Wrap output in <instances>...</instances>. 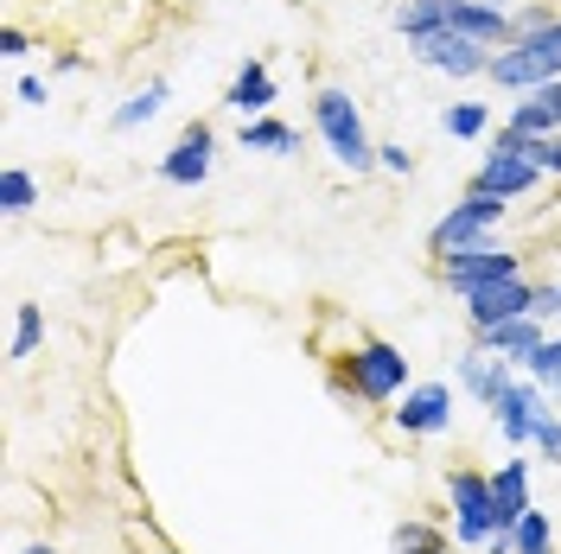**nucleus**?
<instances>
[{
	"mask_svg": "<svg viewBox=\"0 0 561 554\" xmlns=\"http://www.w3.org/2000/svg\"><path fill=\"white\" fill-rule=\"evenodd\" d=\"M332 389L370 402V408H383V402H396V395H409V357L389 345V338H357V345L339 357Z\"/></svg>",
	"mask_w": 561,
	"mask_h": 554,
	"instance_id": "1",
	"label": "nucleus"
},
{
	"mask_svg": "<svg viewBox=\"0 0 561 554\" xmlns=\"http://www.w3.org/2000/svg\"><path fill=\"white\" fill-rule=\"evenodd\" d=\"M313 128L345 173H377V140L364 128V108L351 103L345 90H319L313 96Z\"/></svg>",
	"mask_w": 561,
	"mask_h": 554,
	"instance_id": "2",
	"label": "nucleus"
},
{
	"mask_svg": "<svg viewBox=\"0 0 561 554\" xmlns=\"http://www.w3.org/2000/svg\"><path fill=\"white\" fill-rule=\"evenodd\" d=\"M485 77L504 90V96H524V90L556 83V77H561V20H556V26H542V33L517 38V45H504V51H491Z\"/></svg>",
	"mask_w": 561,
	"mask_h": 554,
	"instance_id": "3",
	"label": "nucleus"
},
{
	"mask_svg": "<svg viewBox=\"0 0 561 554\" xmlns=\"http://www.w3.org/2000/svg\"><path fill=\"white\" fill-rule=\"evenodd\" d=\"M511 217V198H491V192H466L454 210H440L427 223V255H454V249H472V243H491V230Z\"/></svg>",
	"mask_w": 561,
	"mask_h": 554,
	"instance_id": "4",
	"label": "nucleus"
},
{
	"mask_svg": "<svg viewBox=\"0 0 561 554\" xmlns=\"http://www.w3.org/2000/svg\"><path fill=\"white\" fill-rule=\"evenodd\" d=\"M447 497H454V542L459 549H485L491 535H497L491 472H479V465H454V472H447Z\"/></svg>",
	"mask_w": 561,
	"mask_h": 554,
	"instance_id": "5",
	"label": "nucleus"
},
{
	"mask_svg": "<svg viewBox=\"0 0 561 554\" xmlns=\"http://www.w3.org/2000/svg\"><path fill=\"white\" fill-rule=\"evenodd\" d=\"M524 275V255H511V249L497 243H472V249H454V255H440L434 262V280L447 287V293H472V287H485V280H511Z\"/></svg>",
	"mask_w": 561,
	"mask_h": 554,
	"instance_id": "6",
	"label": "nucleus"
},
{
	"mask_svg": "<svg viewBox=\"0 0 561 554\" xmlns=\"http://www.w3.org/2000/svg\"><path fill=\"white\" fill-rule=\"evenodd\" d=\"M409 58H415L421 70H440V77L466 83V77H485L491 70V45L454 33V26H440V33H427V38H409Z\"/></svg>",
	"mask_w": 561,
	"mask_h": 554,
	"instance_id": "7",
	"label": "nucleus"
},
{
	"mask_svg": "<svg viewBox=\"0 0 561 554\" xmlns=\"http://www.w3.org/2000/svg\"><path fill=\"white\" fill-rule=\"evenodd\" d=\"M210 166H217V128L210 122H185L179 140L167 147V160H160V178L179 185V192H198L210 178Z\"/></svg>",
	"mask_w": 561,
	"mask_h": 554,
	"instance_id": "8",
	"label": "nucleus"
},
{
	"mask_svg": "<svg viewBox=\"0 0 561 554\" xmlns=\"http://www.w3.org/2000/svg\"><path fill=\"white\" fill-rule=\"evenodd\" d=\"M524 312H536V280H529V275L485 280V287H472V293H466V325H472V332H491V325L524 319Z\"/></svg>",
	"mask_w": 561,
	"mask_h": 554,
	"instance_id": "9",
	"label": "nucleus"
},
{
	"mask_svg": "<svg viewBox=\"0 0 561 554\" xmlns=\"http://www.w3.org/2000/svg\"><path fill=\"white\" fill-rule=\"evenodd\" d=\"M542 178H549V173H542V166H536L529 153L491 147L485 160H479V173H472V185H466V192H491V198H511V205H517V198H529V192H536Z\"/></svg>",
	"mask_w": 561,
	"mask_h": 554,
	"instance_id": "10",
	"label": "nucleus"
},
{
	"mask_svg": "<svg viewBox=\"0 0 561 554\" xmlns=\"http://www.w3.org/2000/svg\"><path fill=\"white\" fill-rule=\"evenodd\" d=\"M389 427L396 434H447L454 427V382H415L409 395H402V408H389Z\"/></svg>",
	"mask_w": 561,
	"mask_h": 554,
	"instance_id": "11",
	"label": "nucleus"
},
{
	"mask_svg": "<svg viewBox=\"0 0 561 554\" xmlns=\"http://www.w3.org/2000/svg\"><path fill=\"white\" fill-rule=\"evenodd\" d=\"M542 408H549V389H542V382H529V377H517L497 402H491V427L504 434V447H529Z\"/></svg>",
	"mask_w": 561,
	"mask_h": 554,
	"instance_id": "12",
	"label": "nucleus"
},
{
	"mask_svg": "<svg viewBox=\"0 0 561 554\" xmlns=\"http://www.w3.org/2000/svg\"><path fill=\"white\" fill-rule=\"evenodd\" d=\"M447 26L466 38H479L491 51H504V45H517V13L511 7H485V0H454L447 7Z\"/></svg>",
	"mask_w": 561,
	"mask_h": 554,
	"instance_id": "13",
	"label": "nucleus"
},
{
	"mask_svg": "<svg viewBox=\"0 0 561 554\" xmlns=\"http://www.w3.org/2000/svg\"><path fill=\"white\" fill-rule=\"evenodd\" d=\"M275 70H268V58H243L237 65V77H230V90H224V108L230 115H243V122H255V115H268L275 108Z\"/></svg>",
	"mask_w": 561,
	"mask_h": 554,
	"instance_id": "14",
	"label": "nucleus"
},
{
	"mask_svg": "<svg viewBox=\"0 0 561 554\" xmlns=\"http://www.w3.org/2000/svg\"><path fill=\"white\" fill-rule=\"evenodd\" d=\"M542 338H549V325H542L536 312H524V319H504V325H491V332H472V345H485L491 357H504V363H517V370H524L529 357L542 350Z\"/></svg>",
	"mask_w": 561,
	"mask_h": 554,
	"instance_id": "15",
	"label": "nucleus"
},
{
	"mask_svg": "<svg viewBox=\"0 0 561 554\" xmlns=\"http://www.w3.org/2000/svg\"><path fill=\"white\" fill-rule=\"evenodd\" d=\"M517 382V363H504V357H491L485 345H466V357H459V389L479 402V408H491L504 389Z\"/></svg>",
	"mask_w": 561,
	"mask_h": 554,
	"instance_id": "16",
	"label": "nucleus"
},
{
	"mask_svg": "<svg viewBox=\"0 0 561 554\" xmlns=\"http://www.w3.org/2000/svg\"><path fill=\"white\" fill-rule=\"evenodd\" d=\"M504 128L536 135V140L561 135V77H556V83H542V90H524V96L511 103V115H504Z\"/></svg>",
	"mask_w": 561,
	"mask_h": 554,
	"instance_id": "17",
	"label": "nucleus"
},
{
	"mask_svg": "<svg viewBox=\"0 0 561 554\" xmlns=\"http://www.w3.org/2000/svg\"><path fill=\"white\" fill-rule=\"evenodd\" d=\"M491 497H497V535H511L529 510V465L524 459H504V465L491 472Z\"/></svg>",
	"mask_w": 561,
	"mask_h": 554,
	"instance_id": "18",
	"label": "nucleus"
},
{
	"mask_svg": "<svg viewBox=\"0 0 561 554\" xmlns=\"http://www.w3.org/2000/svg\"><path fill=\"white\" fill-rule=\"evenodd\" d=\"M237 147H243V153H268V160H287V153H300V128H287V122H275V115H255V122H243Z\"/></svg>",
	"mask_w": 561,
	"mask_h": 554,
	"instance_id": "19",
	"label": "nucleus"
},
{
	"mask_svg": "<svg viewBox=\"0 0 561 554\" xmlns=\"http://www.w3.org/2000/svg\"><path fill=\"white\" fill-rule=\"evenodd\" d=\"M167 96H173V83H167V77L140 83L135 96H128V103H122L115 115H108V128H115V135H135V128H147V122H153V115L167 108Z\"/></svg>",
	"mask_w": 561,
	"mask_h": 554,
	"instance_id": "20",
	"label": "nucleus"
},
{
	"mask_svg": "<svg viewBox=\"0 0 561 554\" xmlns=\"http://www.w3.org/2000/svg\"><path fill=\"white\" fill-rule=\"evenodd\" d=\"M447 7H454V0H402V7H396V33H402V45L440 33V26H447Z\"/></svg>",
	"mask_w": 561,
	"mask_h": 554,
	"instance_id": "21",
	"label": "nucleus"
},
{
	"mask_svg": "<svg viewBox=\"0 0 561 554\" xmlns=\"http://www.w3.org/2000/svg\"><path fill=\"white\" fill-rule=\"evenodd\" d=\"M389 549L396 554H447L454 549V535H447V529H434V522H396V529H389Z\"/></svg>",
	"mask_w": 561,
	"mask_h": 554,
	"instance_id": "22",
	"label": "nucleus"
},
{
	"mask_svg": "<svg viewBox=\"0 0 561 554\" xmlns=\"http://www.w3.org/2000/svg\"><path fill=\"white\" fill-rule=\"evenodd\" d=\"M511 554H556V529H549V510L529 504L524 522L511 529Z\"/></svg>",
	"mask_w": 561,
	"mask_h": 554,
	"instance_id": "23",
	"label": "nucleus"
},
{
	"mask_svg": "<svg viewBox=\"0 0 561 554\" xmlns=\"http://www.w3.org/2000/svg\"><path fill=\"white\" fill-rule=\"evenodd\" d=\"M33 205H38V178L26 173V166H7V173H0V210H7V217H26Z\"/></svg>",
	"mask_w": 561,
	"mask_h": 554,
	"instance_id": "24",
	"label": "nucleus"
},
{
	"mask_svg": "<svg viewBox=\"0 0 561 554\" xmlns=\"http://www.w3.org/2000/svg\"><path fill=\"white\" fill-rule=\"evenodd\" d=\"M524 377L542 382V389H549V402H561V332H549V338H542V350L524 363Z\"/></svg>",
	"mask_w": 561,
	"mask_h": 554,
	"instance_id": "25",
	"label": "nucleus"
},
{
	"mask_svg": "<svg viewBox=\"0 0 561 554\" xmlns=\"http://www.w3.org/2000/svg\"><path fill=\"white\" fill-rule=\"evenodd\" d=\"M440 128H447L454 140H479L491 128V108L485 103H447L440 108Z\"/></svg>",
	"mask_w": 561,
	"mask_h": 554,
	"instance_id": "26",
	"label": "nucleus"
},
{
	"mask_svg": "<svg viewBox=\"0 0 561 554\" xmlns=\"http://www.w3.org/2000/svg\"><path fill=\"white\" fill-rule=\"evenodd\" d=\"M38 338H45V307H13V345H7V357H33Z\"/></svg>",
	"mask_w": 561,
	"mask_h": 554,
	"instance_id": "27",
	"label": "nucleus"
},
{
	"mask_svg": "<svg viewBox=\"0 0 561 554\" xmlns=\"http://www.w3.org/2000/svg\"><path fill=\"white\" fill-rule=\"evenodd\" d=\"M536 319L561 332V280H536Z\"/></svg>",
	"mask_w": 561,
	"mask_h": 554,
	"instance_id": "28",
	"label": "nucleus"
},
{
	"mask_svg": "<svg viewBox=\"0 0 561 554\" xmlns=\"http://www.w3.org/2000/svg\"><path fill=\"white\" fill-rule=\"evenodd\" d=\"M561 13L549 7V0H529V7H517V38H529V33H542V26H556Z\"/></svg>",
	"mask_w": 561,
	"mask_h": 554,
	"instance_id": "29",
	"label": "nucleus"
},
{
	"mask_svg": "<svg viewBox=\"0 0 561 554\" xmlns=\"http://www.w3.org/2000/svg\"><path fill=\"white\" fill-rule=\"evenodd\" d=\"M377 166H383L389 178H409L415 173V153H409L402 140H383V147H377Z\"/></svg>",
	"mask_w": 561,
	"mask_h": 554,
	"instance_id": "30",
	"label": "nucleus"
},
{
	"mask_svg": "<svg viewBox=\"0 0 561 554\" xmlns=\"http://www.w3.org/2000/svg\"><path fill=\"white\" fill-rule=\"evenodd\" d=\"M529 160H536V166H542V173H549V178L561 185V135H549V140L529 135Z\"/></svg>",
	"mask_w": 561,
	"mask_h": 554,
	"instance_id": "31",
	"label": "nucleus"
},
{
	"mask_svg": "<svg viewBox=\"0 0 561 554\" xmlns=\"http://www.w3.org/2000/svg\"><path fill=\"white\" fill-rule=\"evenodd\" d=\"M529 447H542L549 459H561V420L549 415V408H542V420H536V440H529Z\"/></svg>",
	"mask_w": 561,
	"mask_h": 554,
	"instance_id": "32",
	"label": "nucleus"
},
{
	"mask_svg": "<svg viewBox=\"0 0 561 554\" xmlns=\"http://www.w3.org/2000/svg\"><path fill=\"white\" fill-rule=\"evenodd\" d=\"M13 96H20L26 108H45V103H51V83H45V77H20V83H13Z\"/></svg>",
	"mask_w": 561,
	"mask_h": 554,
	"instance_id": "33",
	"label": "nucleus"
},
{
	"mask_svg": "<svg viewBox=\"0 0 561 554\" xmlns=\"http://www.w3.org/2000/svg\"><path fill=\"white\" fill-rule=\"evenodd\" d=\"M26 51H33V33H20V26L0 33V58H26Z\"/></svg>",
	"mask_w": 561,
	"mask_h": 554,
	"instance_id": "34",
	"label": "nucleus"
},
{
	"mask_svg": "<svg viewBox=\"0 0 561 554\" xmlns=\"http://www.w3.org/2000/svg\"><path fill=\"white\" fill-rule=\"evenodd\" d=\"M83 65H90L83 51H58V65H51V70H58V77H77V70H83Z\"/></svg>",
	"mask_w": 561,
	"mask_h": 554,
	"instance_id": "35",
	"label": "nucleus"
},
{
	"mask_svg": "<svg viewBox=\"0 0 561 554\" xmlns=\"http://www.w3.org/2000/svg\"><path fill=\"white\" fill-rule=\"evenodd\" d=\"M20 554H58V549H51V542H33V549H20Z\"/></svg>",
	"mask_w": 561,
	"mask_h": 554,
	"instance_id": "36",
	"label": "nucleus"
},
{
	"mask_svg": "<svg viewBox=\"0 0 561 554\" xmlns=\"http://www.w3.org/2000/svg\"><path fill=\"white\" fill-rule=\"evenodd\" d=\"M485 7H511V0H485Z\"/></svg>",
	"mask_w": 561,
	"mask_h": 554,
	"instance_id": "37",
	"label": "nucleus"
},
{
	"mask_svg": "<svg viewBox=\"0 0 561 554\" xmlns=\"http://www.w3.org/2000/svg\"><path fill=\"white\" fill-rule=\"evenodd\" d=\"M160 554H179V549H160Z\"/></svg>",
	"mask_w": 561,
	"mask_h": 554,
	"instance_id": "38",
	"label": "nucleus"
}]
</instances>
